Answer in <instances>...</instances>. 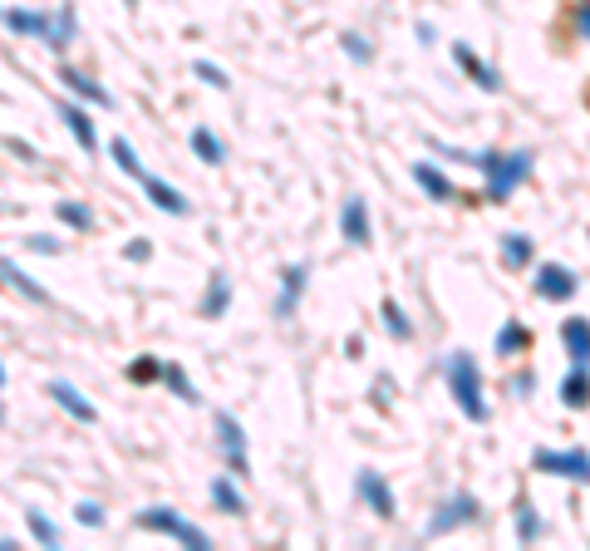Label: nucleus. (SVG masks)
Instances as JSON below:
<instances>
[{
    "label": "nucleus",
    "instance_id": "f257e3e1",
    "mask_svg": "<svg viewBox=\"0 0 590 551\" xmlns=\"http://www.w3.org/2000/svg\"><path fill=\"white\" fill-rule=\"evenodd\" d=\"M448 389H453V404L468 414L472 424H482L487 419V399H482V369L472 360L468 350H453V360H448Z\"/></svg>",
    "mask_w": 590,
    "mask_h": 551
},
{
    "label": "nucleus",
    "instance_id": "f03ea898",
    "mask_svg": "<svg viewBox=\"0 0 590 551\" xmlns=\"http://www.w3.org/2000/svg\"><path fill=\"white\" fill-rule=\"evenodd\" d=\"M477 168H487V197L492 202H507L512 187L531 173V148H517V153H477Z\"/></svg>",
    "mask_w": 590,
    "mask_h": 551
},
{
    "label": "nucleus",
    "instance_id": "7ed1b4c3",
    "mask_svg": "<svg viewBox=\"0 0 590 551\" xmlns=\"http://www.w3.org/2000/svg\"><path fill=\"white\" fill-rule=\"evenodd\" d=\"M138 527H148V532H163V537H173V542H182V547H192V551H207V547H212V537H207L202 527H192L187 517H177L173 507H153V512H143V517H138Z\"/></svg>",
    "mask_w": 590,
    "mask_h": 551
},
{
    "label": "nucleus",
    "instance_id": "20e7f679",
    "mask_svg": "<svg viewBox=\"0 0 590 551\" xmlns=\"http://www.w3.org/2000/svg\"><path fill=\"white\" fill-rule=\"evenodd\" d=\"M531 463H536L541 473H551V478H576V483H590V453H581V448H541Z\"/></svg>",
    "mask_w": 590,
    "mask_h": 551
},
{
    "label": "nucleus",
    "instance_id": "39448f33",
    "mask_svg": "<svg viewBox=\"0 0 590 551\" xmlns=\"http://www.w3.org/2000/svg\"><path fill=\"white\" fill-rule=\"evenodd\" d=\"M468 522H477V497H472V492H458V497L438 502V512L428 517V532H433V537H443V532L468 527Z\"/></svg>",
    "mask_w": 590,
    "mask_h": 551
},
{
    "label": "nucleus",
    "instance_id": "423d86ee",
    "mask_svg": "<svg viewBox=\"0 0 590 551\" xmlns=\"http://www.w3.org/2000/svg\"><path fill=\"white\" fill-rule=\"evenodd\" d=\"M217 438H222V448H227V468H232L236 478H246L251 468H246V433L236 424L232 414H217Z\"/></svg>",
    "mask_w": 590,
    "mask_h": 551
},
{
    "label": "nucleus",
    "instance_id": "0eeeda50",
    "mask_svg": "<svg viewBox=\"0 0 590 551\" xmlns=\"http://www.w3.org/2000/svg\"><path fill=\"white\" fill-rule=\"evenodd\" d=\"M536 296L541 301H571L576 296V276L566 266H541L536 271Z\"/></svg>",
    "mask_w": 590,
    "mask_h": 551
},
{
    "label": "nucleus",
    "instance_id": "6e6552de",
    "mask_svg": "<svg viewBox=\"0 0 590 551\" xmlns=\"http://www.w3.org/2000/svg\"><path fill=\"white\" fill-rule=\"evenodd\" d=\"M50 399H55L69 419H79V424H94V419H99V409H94V404H89V399H84L69 379H55V384H50Z\"/></svg>",
    "mask_w": 590,
    "mask_h": 551
},
{
    "label": "nucleus",
    "instance_id": "1a4fd4ad",
    "mask_svg": "<svg viewBox=\"0 0 590 551\" xmlns=\"http://www.w3.org/2000/svg\"><path fill=\"white\" fill-rule=\"evenodd\" d=\"M359 497H364V502L384 517V522L394 517V492H389V483H384L374 468H364V473H359Z\"/></svg>",
    "mask_w": 590,
    "mask_h": 551
},
{
    "label": "nucleus",
    "instance_id": "9d476101",
    "mask_svg": "<svg viewBox=\"0 0 590 551\" xmlns=\"http://www.w3.org/2000/svg\"><path fill=\"white\" fill-rule=\"evenodd\" d=\"M561 340H566L571 365H590V320H581V315L561 320Z\"/></svg>",
    "mask_w": 590,
    "mask_h": 551
},
{
    "label": "nucleus",
    "instance_id": "9b49d317",
    "mask_svg": "<svg viewBox=\"0 0 590 551\" xmlns=\"http://www.w3.org/2000/svg\"><path fill=\"white\" fill-rule=\"evenodd\" d=\"M0 281H5L10 291H20L25 301H35V306H50V291H45L40 281H30V276H25L15 261H0Z\"/></svg>",
    "mask_w": 590,
    "mask_h": 551
},
{
    "label": "nucleus",
    "instance_id": "f8f14e48",
    "mask_svg": "<svg viewBox=\"0 0 590 551\" xmlns=\"http://www.w3.org/2000/svg\"><path fill=\"white\" fill-rule=\"evenodd\" d=\"M300 291H305V266L295 261V266H286V271H281V301H276V320H291Z\"/></svg>",
    "mask_w": 590,
    "mask_h": 551
},
{
    "label": "nucleus",
    "instance_id": "ddd939ff",
    "mask_svg": "<svg viewBox=\"0 0 590 551\" xmlns=\"http://www.w3.org/2000/svg\"><path fill=\"white\" fill-rule=\"evenodd\" d=\"M5 20H10L15 35H40L45 45H50V35H55V15H40V10H10Z\"/></svg>",
    "mask_w": 590,
    "mask_h": 551
},
{
    "label": "nucleus",
    "instance_id": "4468645a",
    "mask_svg": "<svg viewBox=\"0 0 590 551\" xmlns=\"http://www.w3.org/2000/svg\"><path fill=\"white\" fill-rule=\"evenodd\" d=\"M138 183L148 187L153 207H163V212H173V217H182V212H187V197H182V192H177L173 183H163V178H153V173H143Z\"/></svg>",
    "mask_w": 590,
    "mask_h": 551
},
{
    "label": "nucleus",
    "instance_id": "2eb2a0df",
    "mask_svg": "<svg viewBox=\"0 0 590 551\" xmlns=\"http://www.w3.org/2000/svg\"><path fill=\"white\" fill-rule=\"evenodd\" d=\"M345 237L354 246H369L374 237V227H369V207H364V197H345Z\"/></svg>",
    "mask_w": 590,
    "mask_h": 551
},
{
    "label": "nucleus",
    "instance_id": "dca6fc26",
    "mask_svg": "<svg viewBox=\"0 0 590 551\" xmlns=\"http://www.w3.org/2000/svg\"><path fill=\"white\" fill-rule=\"evenodd\" d=\"M59 119H64V128H69L84 148H99V128H94V119H89L79 104H59Z\"/></svg>",
    "mask_w": 590,
    "mask_h": 551
},
{
    "label": "nucleus",
    "instance_id": "f3484780",
    "mask_svg": "<svg viewBox=\"0 0 590 551\" xmlns=\"http://www.w3.org/2000/svg\"><path fill=\"white\" fill-rule=\"evenodd\" d=\"M453 55H458V64H463V69L472 74V84H477V89H502V74H497L492 64H482V60H477V55L468 50V45H453Z\"/></svg>",
    "mask_w": 590,
    "mask_h": 551
},
{
    "label": "nucleus",
    "instance_id": "a211bd4d",
    "mask_svg": "<svg viewBox=\"0 0 590 551\" xmlns=\"http://www.w3.org/2000/svg\"><path fill=\"white\" fill-rule=\"evenodd\" d=\"M59 79H64L79 99H89V104H99V109H109V104H114V99H109V89H104V84H94V79H89V74H79V69H59Z\"/></svg>",
    "mask_w": 590,
    "mask_h": 551
},
{
    "label": "nucleus",
    "instance_id": "6ab92c4d",
    "mask_svg": "<svg viewBox=\"0 0 590 551\" xmlns=\"http://www.w3.org/2000/svg\"><path fill=\"white\" fill-rule=\"evenodd\" d=\"M561 404H566V409H586V404H590V374H586V365H576L566 379H561Z\"/></svg>",
    "mask_w": 590,
    "mask_h": 551
},
{
    "label": "nucleus",
    "instance_id": "aec40b11",
    "mask_svg": "<svg viewBox=\"0 0 590 551\" xmlns=\"http://www.w3.org/2000/svg\"><path fill=\"white\" fill-rule=\"evenodd\" d=\"M227 306H232V281L217 271L212 276V286H207V301H202V315L207 320H217V315H227Z\"/></svg>",
    "mask_w": 590,
    "mask_h": 551
},
{
    "label": "nucleus",
    "instance_id": "412c9836",
    "mask_svg": "<svg viewBox=\"0 0 590 551\" xmlns=\"http://www.w3.org/2000/svg\"><path fill=\"white\" fill-rule=\"evenodd\" d=\"M522 350H531V330L522 320H507L497 335V355H522Z\"/></svg>",
    "mask_w": 590,
    "mask_h": 551
},
{
    "label": "nucleus",
    "instance_id": "4be33fe9",
    "mask_svg": "<svg viewBox=\"0 0 590 551\" xmlns=\"http://www.w3.org/2000/svg\"><path fill=\"white\" fill-rule=\"evenodd\" d=\"M413 178L428 187V197H433V202H448V197H453V183H448L433 163H413Z\"/></svg>",
    "mask_w": 590,
    "mask_h": 551
},
{
    "label": "nucleus",
    "instance_id": "5701e85b",
    "mask_svg": "<svg viewBox=\"0 0 590 551\" xmlns=\"http://www.w3.org/2000/svg\"><path fill=\"white\" fill-rule=\"evenodd\" d=\"M212 502H217L227 517H241V512H246V502H241V492H236L232 478H212Z\"/></svg>",
    "mask_w": 590,
    "mask_h": 551
},
{
    "label": "nucleus",
    "instance_id": "b1692460",
    "mask_svg": "<svg viewBox=\"0 0 590 551\" xmlns=\"http://www.w3.org/2000/svg\"><path fill=\"white\" fill-rule=\"evenodd\" d=\"M192 153H197L202 163H222V158H227V148H222V138H217L212 128H197V133H192Z\"/></svg>",
    "mask_w": 590,
    "mask_h": 551
},
{
    "label": "nucleus",
    "instance_id": "393cba45",
    "mask_svg": "<svg viewBox=\"0 0 590 551\" xmlns=\"http://www.w3.org/2000/svg\"><path fill=\"white\" fill-rule=\"evenodd\" d=\"M55 217H59V222H69L74 232H89V227H94V212H89L84 202H59Z\"/></svg>",
    "mask_w": 590,
    "mask_h": 551
},
{
    "label": "nucleus",
    "instance_id": "a878e982",
    "mask_svg": "<svg viewBox=\"0 0 590 551\" xmlns=\"http://www.w3.org/2000/svg\"><path fill=\"white\" fill-rule=\"evenodd\" d=\"M109 153H114V163L128 173V178H143V173H148V168L138 163V153L128 148V138H114V143H109Z\"/></svg>",
    "mask_w": 590,
    "mask_h": 551
},
{
    "label": "nucleus",
    "instance_id": "bb28decb",
    "mask_svg": "<svg viewBox=\"0 0 590 551\" xmlns=\"http://www.w3.org/2000/svg\"><path fill=\"white\" fill-rule=\"evenodd\" d=\"M25 522H30V532L40 537V547H59V527L45 517V512H35V507H30V512H25Z\"/></svg>",
    "mask_w": 590,
    "mask_h": 551
},
{
    "label": "nucleus",
    "instance_id": "cd10ccee",
    "mask_svg": "<svg viewBox=\"0 0 590 551\" xmlns=\"http://www.w3.org/2000/svg\"><path fill=\"white\" fill-rule=\"evenodd\" d=\"M502 256H507L512 266H527V261H531V242H527V237H507V242H502Z\"/></svg>",
    "mask_w": 590,
    "mask_h": 551
},
{
    "label": "nucleus",
    "instance_id": "c85d7f7f",
    "mask_svg": "<svg viewBox=\"0 0 590 551\" xmlns=\"http://www.w3.org/2000/svg\"><path fill=\"white\" fill-rule=\"evenodd\" d=\"M69 40H74V5H64V15H59L55 20V35H50V45H69Z\"/></svg>",
    "mask_w": 590,
    "mask_h": 551
},
{
    "label": "nucleus",
    "instance_id": "c756f323",
    "mask_svg": "<svg viewBox=\"0 0 590 551\" xmlns=\"http://www.w3.org/2000/svg\"><path fill=\"white\" fill-rule=\"evenodd\" d=\"M163 379H168V384H173V394H182V399H187V404H197V389H192V384H187V374H182V369H177V365H168V369H163Z\"/></svg>",
    "mask_w": 590,
    "mask_h": 551
},
{
    "label": "nucleus",
    "instance_id": "7c9ffc66",
    "mask_svg": "<svg viewBox=\"0 0 590 551\" xmlns=\"http://www.w3.org/2000/svg\"><path fill=\"white\" fill-rule=\"evenodd\" d=\"M517 537H522V542L541 537V517H536L531 507H522V512H517Z\"/></svg>",
    "mask_w": 590,
    "mask_h": 551
},
{
    "label": "nucleus",
    "instance_id": "2f4dec72",
    "mask_svg": "<svg viewBox=\"0 0 590 551\" xmlns=\"http://www.w3.org/2000/svg\"><path fill=\"white\" fill-rule=\"evenodd\" d=\"M197 79H202V84H217V89H227V84H232V79H227V74H222L212 60H197Z\"/></svg>",
    "mask_w": 590,
    "mask_h": 551
},
{
    "label": "nucleus",
    "instance_id": "473e14b6",
    "mask_svg": "<svg viewBox=\"0 0 590 551\" xmlns=\"http://www.w3.org/2000/svg\"><path fill=\"white\" fill-rule=\"evenodd\" d=\"M384 320H389V330H394V335H399V340H409L413 330H409V320H404V310L394 306V301H389V306H384Z\"/></svg>",
    "mask_w": 590,
    "mask_h": 551
},
{
    "label": "nucleus",
    "instance_id": "72a5a7b5",
    "mask_svg": "<svg viewBox=\"0 0 590 551\" xmlns=\"http://www.w3.org/2000/svg\"><path fill=\"white\" fill-rule=\"evenodd\" d=\"M84 527H104V507L99 502H79V512H74Z\"/></svg>",
    "mask_w": 590,
    "mask_h": 551
},
{
    "label": "nucleus",
    "instance_id": "f704fd0d",
    "mask_svg": "<svg viewBox=\"0 0 590 551\" xmlns=\"http://www.w3.org/2000/svg\"><path fill=\"white\" fill-rule=\"evenodd\" d=\"M148 251H153L148 242H128V246H123V256H128V261H148Z\"/></svg>",
    "mask_w": 590,
    "mask_h": 551
},
{
    "label": "nucleus",
    "instance_id": "c9c22d12",
    "mask_svg": "<svg viewBox=\"0 0 590 551\" xmlns=\"http://www.w3.org/2000/svg\"><path fill=\"white\" fill-rule=\"evenodd\" d=\"M576 25H581V35L590 40V0H581V5H576Z\"/></svg>",
    "mask_w": 590,
    "mask_h": 551
},
{
    "label": "nucleus",
    "instance_id": "e433bc0d",
    "mask_svg": "<svg viewBox=\"0 0 590 551\" xmlns=\"http://www.w3.org/2000/svg\"><path fill=\"white\" fill-rule=\"evenodd\" d=\"M345 50H350L354 60H369V45H364V40H354V35H350V40H345Z\"/></svg>",
    "mask_w": 590,
    "mask_h": 551
},
{
    "label": "nucleus",
    "instance_id": "4c0bfd02",
    "mask_svg": "<svg viewBox=\"0 0 590 551\" xmlns=\"http://www.w3.org/2000/svg\"><path fill=\"white\" fill-rule=\"evenodd\" d=\"M128 374H133V379H148V374H158V365H148V360H143V365H128Z\"/></svg>",
    "mask_w": 590,
    "mask_h": 551
},
{
    "label": "nucleus",
    "instance_id": "58836bf2",
    "mask_svg": "<svg viewBox=\"0 0 590 551\" xmlns=\"http://www.w3.org/2000/svg\"><path fill=\"white\" fill-rule=\"evenodd\" d=\"M10 547H15V542H5V537H0V551H10Z\"/></svg>",
    "mask_w": 590,
    "mask_h": 551
},
{
    "label": "nucleus",
    "instance_id": "ea45409f",
    "mask_svg": "<svg viewBox=\"0 0 590 551\" xmlns=\"http://www.w3.org/2000/svg\"><path fill=\"white\" fill-rule=\"evenodd\" d=\"M0 384H5V365H0Z\"/></svg>",
    "mask_w": 590,
    "mask_h": 551
},
{
    "label": "nucleus",
    "instance_id": "a19ab883",
    "mask_svg": "<svg viewBox=\"0 0 590 551\" xmlns=\"http://www.w3.org/2000/svg\"><path fill=\"white\" fill-rule=\"evenodd\" d=\"M0 419H5V409H0Z\"/></svg>",
    "mask_w": 590,
    "mask_h": 551
},
{
    "label": "nucleus",
    "instance_id": "79ce46f5",
    "mask_svg": "<svg viewBox=\"0 0 590 551\" xmlns=\"http://www.w3.org/2000/svg\"><path fill=\"white\" fill-rule=\"evenodd\" d=\"M128 5H138V0H128Z\"/></svg>",
    "mask_w": 590,
    "mask_h": 551
}]
</instances>
